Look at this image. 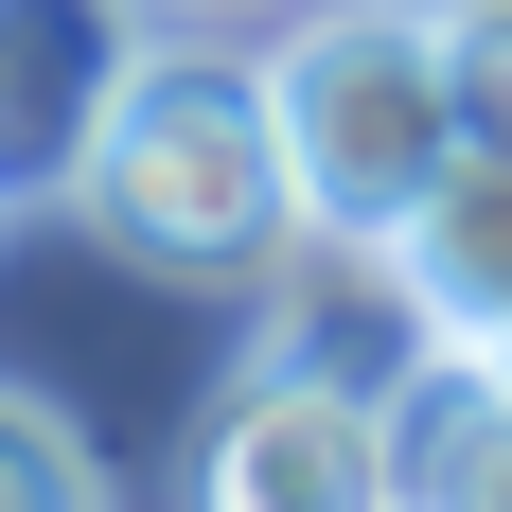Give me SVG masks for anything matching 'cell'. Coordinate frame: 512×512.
Here are the masks:
<instances>
[{
	"instance_id": "6da1fadb",
	"label": "cell",
	"mask_w": 512,
	"mask_h": 512,
	"mask_svg": "<svg viewBox=\"0 0 512 512\" xmlns=\"http://www.w3.org/2000/svg\"><path fill=\"white\" fill-rule=\"evenodd\" d=\"M71 212H89L124 265H159V283H265V265L301 248V177H283L265 71H230V53H142L124 106H106V142H89V177H71Z\"/></svg>"
},
{
	"instance_id": "7a4b0ae2",
	"label": "cell",
	"mask_w": 512,
	"mask_h": 512,
	"mask_svg": "<svg viewBox=\"0 0 512 512\" xmlns=\"http://www.w3.org/2000/svg\"><path fill=\"white\" fill-rule=\"evenodd\" d=\"M265 124L301 177V230H407L460 159V89H442V18L424 0H318L265 53Z\"/></svg>"
},
{
	"instance_id": "3957f363",
	"label": "cell",
	"mask_w": 512,
	"mask_h": 512,
	"mask_svg": "<svg viewBox=\"0 0 512 512\" xmlns=\"http://www.w3.org/2000/svg\"><path fill=\"white\" fill-rule=\"evenodd\" d=\"M248 301H265L248 371H301V389H354V407H407L424 371L460 354L442 301H424V265H407V230H301Z\"/></svg>"
},
{
	"instance_id": "277c9868",
	"label": "cell",
	"mask_w": 512,
	"mask_h": 512,
	"mask_svg": "<svg viewBox=\"0 0 512 512\" xmlns=\"http://www.w3.org/2000/svg\"><path fill=\"white\" fill-rule=\"evenodd\" d=\"M195 512H407L389 407L301 389V371H230L212 424H195Z\"/></svg>"
},
{
	"instance_id": "5b68a950",
	"label": "cell",
	"mask_w": 512,
	"mask_h": 512,
	"mask_svg": "<svg viewBox=\"0 0 512 512\" xmlns=\"http://www.w3.org/2000/svg\"><path fill=\"white\" fill-rule=\"evenodd\" d=\"M124 71H142L124 0H0V212H36V195L89 177Z\"/></svg>"
},
{
	"instance_id": "8992f818",
	"label": "cell",
	"mask_w": 512,
	"mask_h": 512,
	"mask_svg": "<svg viewBox=\"0 0 512 512\" xmlns=\"http://www.w3.org/2000/svg\"><path fill=\"white\" fill-rule=\"evenodd\" d=\"M407 265H424V301H442L460 354L512 336V142H460V159H442V195L407 212Z\"/></svg>"
},
{
	"instance_id": "52a82bcc",
	"label": "cell",
	"mask_w": 512,
	"mask_h": 512,
	"mask_svg": "<svg viewBox=\"0 0 512 512\" xmlns=\"http://www.w3.org/2000/svg\"><path fill=\"white\" fill-rule=\"evenodd\" d=\"M389 477H407V512H512V389H495V354H442L389 407Z\"/></svg>"
},
{
	"instance_id": "ba28073f",
	"label": "cell",
	"mask_w": 512,
	"mask_h": 512,
	"mask_svg": "<svg viewBox=\"0 0 512 512\" xmlns=\"http://www.w3.org/2000/svg\"><path fill=\"white\" fill-rule=\"evenodd\" d=\"M0 512H106V460L71 442V407L0 389Z\"/></svg>"
},
{
	"instance_id": "9c48e42d",
	"label": "cell",
	"mask_w": 512,
	"mask_h": 512,
	"mask_svg": "<svg viewBox=\"0 0 512 512\" xmlns=\"http://www.w3.org/2000/svg\"><path fill=\"white\" fill-rule=\"evenodd\" d=\"M442 89H460V142H512V0H442Z\"/></svg>"
},
{
	"instance_id": "30bf717a",
	"label": "cell",
	"mask_w": 512,
	"mask_h": 512,
	"mask_svg": "<svg viewBox=\"0 0 512 512\" xmlns=\"http://www.w3.org/2000/svg\"><path fill=\"white\" fill-rule=\"evenodd\" d=\"M495 389H512V336H495Z\"/></svg>"
},
{
	"instance_id": "8fae6325",
	"label": "cell",
	"mask_w": 512,
	"mask_h": 512,
	"mask_svg": "<svg viewBox=\"0 0 512 512\" xmlns=\"http://www.w3.org/2000/svg\"><path fill=\"white\" fill-rule=\"evenodd\" d=\"M424 18H442V0H424Z\"/></svg>"
}]
</instances>
